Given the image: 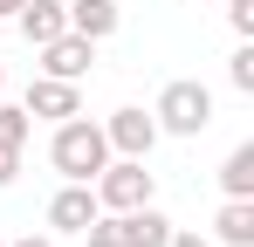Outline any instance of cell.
I'll return each mask as SVG.
<instances>
[{
  "mask_svg": "<svg viewBox=\"0 0 254 247\" xmlns=\"http://www.w3.org/2000/svg\"><path fill=\"white\" fill-rule=\"evenodd\" d=\"M0 247H7V241H0Z\"/></svg>",
  "mask_w": 254,
  "mask_h": 247,
  "instance_id": "obj_22",
  "label": "cell"
},
{
  "mask_svg": "<svg viewBox=\"0 0 254 247\" xmlns=\"http://www.w3.org/2000/svg\"><path fill=\"white\" fill-rule=\"evenodd\" d=\"M28 137H35V117L0 96V144H7V151H28Z\"/></svg>",
  "mask_w": 254,
  "mask_h": 247,
  "instance_id": "obj_14",
  "label": "cell"
},
{
  "mask_svg": "<svg viewBox=\"0 0 254 247\" xmlns=\"http://www.w3.org/2000/svg\"><path fill=\"white\" fill-rule=\"evenodd\" d=\"M14 172H21V151H7V144H0V185H14Z\"/></svg>",
  "mask_w": 254,
  "mask_h": 247,
  "instance_id": "obj_18",
  "label": "cell"
},
{
  "mask_svg": "<svg viewBox=\"0 0 254 247\" xmlns=\"http://www.w3.org/2000/svg\"><path fill=\"white\" fill-rule=\"evenodd\" d=\"M227 82H234L241 96H254V41H241V48L227 55Z\"/></svg>",
  "mask_w": 254,
  "mask_h": 247,
  "instance_id": "obj_15",
  "label": "cell"
},
{
  "mask_svg": "<svg viewBox=\"0 0 254 247\" xmlns=\"http://www.w3.org/2000/svg\"><path fill=\"white\" fill-rule=\"evenodd\" d=\"M35 55H42V76H62V82H83V76H89V62H96V41H89V35H76V28H69V35H55V41H42Z\"/></svg>",
  "mask_w": 254,
  "mask_h": 247,
  "instance_id": "obj_5",
  "label": "cell"
},
{
  "mask_svg": "<svg viewBox=\"0 0 254 247\" xmlns=\"http://www.w3.org/2000/svg\"><path fill=\"white\" fill-rule=\"evenodd\" d=\"M213 241H220V247H254V199H227V206H220Z\"/></svg>",
  "mask_w": 254,
  "mask_h": 247,
  "instance_id": "obj_10",
  "label": "cell"
},
{
  "mask_svg": "<svg viewBox=\"0 0 254 247\" xmlns=\"http://www.w3.org/2000/svg\"><path fill=\"white\" fill-rule=\"evenodd\" d=\"M0 14H7V21H14V14H21V0H0Z\"/></svg>",
  "mask_w": 254,
  "mask_h": 247,
  "instance_id": "obj_20",
  "label": "cell"
},
{
  "mask_svg": "<svg viewBox=\"0 0 254 247\" xmlns=\"http://www.w3.org/2000/svg\"><path fill=\"white\" fill-rule=\"evenodd\" d=\"M151 117H158V137H199L213 124V89L192 76H179L158 89V103H151Z\"/></svg>",
  "mask_w": 254,
  "mask_h": 247,
  "instance_id": "obj_2",
  "label": "cell"
},
{
  "mask_svg": "<svg viewBox=\"0 0 254 247\" xmlns=\"http://www.w3.org/2000/svg\"><path fill=\"white\" fill-rule=\"evenodd\" d=\"M14 28H21V41H28V48H42V41L69 35V7H62V0H21Z\"/></svg>",
  "mask_w": 254,
  "mask_h": 247,
  "instance_id": "obj_8",
  "label": "cell"
},
{
  "mask_svg": "<svg viewBox=\"0 0 254 247\" xmlns=\"http://www.w3.org/2000/svg\"><path fill=\"white\" fill-rule=\"evenodd\" d=\"M220 185H227V199H254V144H234V151H227Z\"/></svg>",
  "mask_w": 254,
  "mask_h": 247,
  "instance_id": "obj_11",
  "label": "cell"
},
{
  "mask_svg": "<svg viewBox=\"0 0 254 247\" xmlns=\"http://www.w3.org/2000/svg\"><path fill=\"white\" fill-rule=\"evenodd\" d=\"M227 28L241 41H254V0H227Z\"/></svg>",
  "mask_w": 254,
  "mask_h": 247,
  "instance_id": "obj_16",
  "label": "cell"
},
{
  "mask_svg": "<svg viewBox=\"0 0 254 247\" xmlns=\"http://www.w3.org/2000/svg\"><path fill=\"white\" fill-rule=\"evenodd\" d=\"M0 89H7V69H0Z\"/></svg>",
  "mask_w": 254,
  "mask_h": 247,
  "instance_id": "obj_21",
  "label": "cell"
},
{
  "mask_svg": "<svg viewBox=\"0 0 254 247\" xmlns=\"http://www.w3.org/2000/svg\"><path fill=\"white\" fill-rule=\"evenodd\" d=\"M89 192H96V206H103V213H130V206H151L158 179L144 172V158H110L96 179H89Z\"/></svg>",
  "mask_w": 254,
  "mask_h": 247,
  "instance_id": "obj_3",
  "label": "cell"
},
{
  "mask_svg": "<svg viewBox=\"0 0 254 247\" xmlns=\"http://www.w3.org/2000/svg\"><path fill=\"white\" fill-rule=\"evenodd\" d=\"M83 247H137V241H130V220H124V213H96V220L83 227Z\"/></svg>",
  "mask_w": 254,
  "mask_h": 247,
  "instance_id": "obj_13",
  "label": "cell"
},
{
  "mask_svg": "<svg viewBox=\"0 0 254 247\" xmlns=\"http://www.w3.org/2000/svg\"><path fill=\"white\" fill-rule=\"evenodd\" d=\"M21 110H28V117H48V124H62V117H76V110H83V82L35 76V82H28V96H21Z\"/></svg>",
  "mask_w": 254,
  "mask_h": 247,
  "instance_id": "obj_6",
  "label": "cell"
},
{
  "mask_svg": "<svg viewBox=\"0 0 254 247\" xmlns=\"http://www.w3.org/2000/svg\"><path fill=\"white\" fill-rule=\"evenodd\" d=\"M62 7H69V28L89 35V41H110L124 28V7H117V0H62Z\"/></svg>",
  "mask_w": 254,
  "mask_h": 247,
  "instance_id": "obj_9",
  "label": "cell"
},
{
  "mask_svg": "<svg viewBox=\"0 0 254 247\" xmlns=\"http://www.w3.org/2000/svg\"><path fill=\"white\" fill-rule=\"evenodd\" d=\"M103 137H110V158H151V144H158V117H151V110H110Z\"/></svg>",
  "mask_w": 254,
  "mask_h": 247,
  "instance_id": "obj_4",
  "label": "cell"
},
{
  "mask_svg": "<svg viewBox=\"0 0 254 247\" xmlns=\"http://www.w3.org/2000/svg\"><path fill=\"white\" fill-rule=\"evenodd\" d=\"M165 247H213V241H206V234H192V227H172V241H165Z\"/></svg>",
  "mask_w": 254,
  "mask_h": 247,
  "instance_id": "obj_17",
  "label": "cell"
},
{
  "mask_svg": "<svg viewBox=\"0 0 254 247\" xmlns=\"http://www.w3.org/2000/svg\"><path fill=\"white\" fill-rule=\"evenodd\" d=\"M48 165H55L62 179L89 185V179L110 165V137H103V124H89L83 110H76V117H62V124H55V137H48Z\"/></svg>",
  "mask_w": 254,
  "mask_h": 247,
  "instance_id": "obj_1",
  "label": "cell"
},
{
  "mask_svg": "<svg viewBox=\"0 0 254 247\" xmlns=\"http://www.w3.org/2000/svg\"><path fill=\"white\" fill-rule=\"evenodd\" d=\"M124 220H130V241H137V247H165L172 241V220L158 213V206H130Z\"/></svg>",
  "mask_w": 254,
  "mask_h": 247,
  "instance_id": "obj_12",
  "label": "cell"
},
{
  "mask_svg": "<svg viewBox=\"0 0 254 247\" xmlns=\"http://www.w3.org/2000/svg\"><path fill=\"white\" fill-rule=\"evenodd\" d=\"M7 247H55V234H21V241H7Z\"/></svg>",
  "mask_w": 254,
  "mask_h": 247,
  "instance_id": "obj_19",
  "label": "cell"
},
{
  "mask_svg": "<svg viewBox=\"0 0 254 247\" xmlns=\"http://www.w3.org/2000/svg\"><path fill=\"white\" fill-rule=\"evenodd\" d=\"M96 213H103V206H96V192H89V185H76V179H62V192L48 199V227H55V234H83Z\"/></svg>",
  "mask_w": 254,
  "mask_h": 247,
  "instance_id": "obj_7",
  "label": "cell"
}]
</instances>
